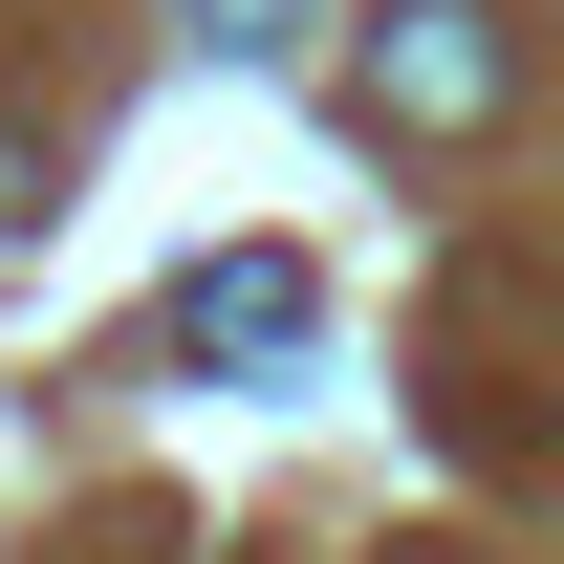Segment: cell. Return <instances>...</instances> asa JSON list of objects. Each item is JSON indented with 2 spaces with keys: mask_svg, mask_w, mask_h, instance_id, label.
<instances>
[{
  "mask_svg": "<svg viewBox=\"0 0 564 564\" xmlns=\"http://www.w3.org/2000/svg\"><path fill=\"white\" fill-rule=\"evenodd\" d=\"M174 348H196V369H282V348H304V261H282V239L196 261V282H174Z\"/></svg>",
  "mask_w": 564,
  "mask_h": 564,
  "instance_id": "7a4b0ae2",
  "label": "cell"
},
{
  "mask_svg": "<svg viewBox=\"0 0 564 564\" xmlns=\"http://www.w3.org/2000/svg\"><path fill=\"white\" fill-rule=\"evenodd\" d=\"M196 44H239V66H261V44H304V0H196Z\"/></svg>",
  "mask_w": 564,
  "mask_h": 564,
  "instance_id": "3957f363",
  "label": "cell"
},
{
  "mask_svg": "<svg viewBox=\"0 0 564 564\" xmlns=\"http://www.w3.org/2000/svg\"><path fill=\"white\" fill-rule=\"evenodd\" d=\"M499 87H521L499 0H369V131H499Z\"/></svg>",
  "mask_w": 564,
  "mask_h": 564,
  "instance_id": "6da1fadb",
  "label": "cell"
}]
</instances>
